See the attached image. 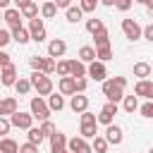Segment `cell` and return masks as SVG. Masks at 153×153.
I'll return each instance as SVG.
<instances>
[{
    "instance_id": "obj_1",
    "label": "cell",
    "mask_w": 153,
    "mask_h": 153,
    "mask_svg": "<svg viewBox=\"0 0 153 153\" xmlns=\"http://www.w3.org/2000/svg\"><path fill=\"white\" fill-rule=\"evenodd\" d=\"M124 86H127V79L124 76H115V79H105L103 81V96L112 103L122 100L124 98Z\"/></svg>"
},
{
    "instance_id": "obj_2",
    "label": "cell",
    "mask_w": 153,
    "mask_h": 153,
    "mask_svg": "<svg viewBox=\"0 0 153 153\" xmlns=\"http://www.w3.org/2000/svg\"><path fill=\"white\" fill-rule=\"evenodd\" d=\"M29 79H31V86L36 88L38 96H50V93H53V81H50V76H48L45 72H36V69H33Z\"/></svg>"
},
{
    "instance_id": "obj_3",
    "label": "cell",
    "mask_w": 153,
    "mask_h": 153,
    "mask_svg": "<svg viewBox=\"0 0 153 153\" xmlns=\"http://www.w3.org/2000/svg\"><path fill=\"white\" fill-rule=\"evenodd\" d=\"M29 108H31V115H33V120H38V122H43V120H48L50 117V105L43 100V96H33L31 98V103H29Z\"/></svg>"
},
{
    "instance_id": "obj_4",
    "label": "cell",
    "mask_w": 153,
    "mask_h": 153,
    "mask_svg": "<svg viewBox=\"0 0 153 153\" xmlns=\"http://www.w3.org/2000/svg\"><path fill=\"white\" fill-rule=\"evenodd\" d=\"M29 65H31V69H36V72H45V74H53L55 72V67H57V62H55V57H38V55H33L31 60H29Z\"/></svg>"
},
{
    "instance_id": "obj_5",
    "label": "cell",
    "mask_w": 153,
    "mask_h": 153,
    "mask_svg": "<svg viewBox=\"0 0 153 153\" xmlns=\"http://www.w3.org/2000/svg\"><path fill=\"white\" fill-rule=\"evenodd\" d=\"M10 122H12V127H17V129H31V127H33V115L17 110L14 115H10Z\"/></svg>"
},
{
    "instance_id": "obj_6",
    "label": "cell",
    "mask_w": 153,
    "mask_h": 153,
    "mask_svg": "<svg viewBox=\"0 0 153 153\" xmlns=\"http://www.w3.org/2000/svg\"><path fill=\"white\" fill-rule=\"evenodd\" d=\"M122 31H124V36H127L129 41H136V38L143 36V29L139 26L136 19H122Z\"/></svg>"
},
{
    "instance_id": "obj_7",
    "label": "cell",
    "mask_w": 153,
    "mask_h": 153,
    "mask_svg": "<svg viewBox=\"0 0 153 153\" xmlns=\"http://www.w3.org/2000/svg\"><path fill=\"white\" fill-rule=\"evenodd\" d=\"M29 33H31V41H36V43L45 41V26H43V19H38V17L29 19Z\"/></svg>"
},
{
    "instance_id": "obj_8",
    "label": "cell",
    "mask_w": 153,
    "mask_h": 153,
    "mask_svg": "<svg viewBox=\"0 0 153 153\" xmlns=\"http://www.w3.org/2000/svg\"><path fill=\"white\" fill-rule=\"evenodd\" d=\"M115 115H117V103H112V100H108L103 108H100V115H98V124H112V120H115Z\"/></svg>"
},
{
    "instance_id": "obj_9",
    "label": "cell",
    "mask_w": 153,
    "mask_h": 153,
    "mask_svg": "<svg viewBox=\"0 0 153 153\" xmlns=\"http://www.w3.org/2000/svg\"><path fill=\"white\" fill-rule=\"evenodd\" d=\"M67 148H69V153H93L91 143H88L84 136H74V139H69V141H67Z\"/></svg>"
},
{
    "instance_id": "obj_10",
    "label": "cell",
    "mask_w": 153,
    "mask_h": 153,
    "mask_svg": "<svg viewBox=\"0 0 153 153\" xmlns=\"http://www.w3.org/2000/svg\"><path fill=\"white\" fill-rule=\"evenodd\" d=\"M86 76H91L93 81H105V76H108L105 62H100V60H93V62L88 65V74H86Z\"/></svg>"
},
{
    "instance_id": "obj_11",
    "label": "cell",
    "mask_w": 153,
    "mask_h": 153,
    "mask_svg": "<svg viewBox=\"0 0 153 153\" xmlns=\"http://www.w3.org/2000/svg\"><path fill=\"white\" fill-rule=\"evenodd\" d=\"M17 79H19V76H17V67H14L12 62L0 69V84H2V86H14Z\"/></svg>"
},
{
    "instance_id": "obj_12",
    "label": "cell",
    "mask_w": 153,
    "mask_h": 153,
    "mask_svg": "<svg viewBox=\"0 0 153 153\" xmlns=\"http://www.w3.org/2000/svg\"><path fill=\"white\" fill-rule=\"evenodd\" d=\"M67 136L65 134H60V131H55L53 136H50V153H65L67 151Z\"/></svg>"
},
{
    "instance_id": "obj_13",
    "label": "cell",
    "mask_w": 153,
    "mask_h": 153,
    "mask_svg": "<svg viewBox=\"0 0 153 153\" xmlns=\"http://www.w3.org/2000/svg\"><path fill=\"white\" fill-rule=\"evenodd\" d=\"M57 88H60L62 96H74V93H76V79H74V76H60Z\"/></svg>"
},
{
    "instance_id": "obj_14",
    "label": "cell",
    "mask_w": 153,
    "mask_h": 153,
    "mask_svg": "<svg viewBox=\"0 0 153 153\" xmlns=\"http://www.w3.org/2000/svg\"><path fill=\"white\" fill-rule=\"evenodd\" d=\"M2 19L14 29V26H22V10H17V7H7L5 10V14H2Z\"/></svg>"
},
{
    "instance_id": "obj_15",
    "label": "cell",
    "mask_w": 153,
    "mask_h": 153,
    "mask_svg": "<svg viewBox=\"0 0 153 153\" xmlns=\"http://www.w3.org/2000/svg\"><path fill=\"white\" fill-rule=\"evenodd\" d=\"M65 53H67V43H65L62 38H55V41L48 43V55H50V57H62Z\"/></svg>"
},
{
    "instance_id": "obj_16",
    "label": "cell",
    "mask_w": 153,
    "mask_h": 153,
    "mask_svg": "<svg viewBox=\"0 0 153 153\" xmlns=\"http://www.w3.org/2000/svg\"><path fill=\"white\" fill-rule=\"evenodd\" d=\"M86 74H88L86 62H81V60H69V76L81 79V76H86Z\"/></svg>"
},
{
    "instance_id": "obj_17",
    "label": "cell",
    "mask_w": 153,
    "mask_h": 153,
    "mask_svg": "<svg viewBox=\"0 0 153 153\" xmlns=\"http://www.w3.org/2000/svg\"><path fill=\"white\" fill-rule=\"evenodd\" d=\"M17 112V98H0V117H10Z\"/></svg>"
},
{
    "instance_id": "obj_18",
    "label": "cell",
    "mask_w": 153,
    "mask_h": 153,
    "mask_svg": "<svg viewBox=\"0 0 153 153\" xmlns=\"http://www.w3.org/2000/svg\"><path fill=\"white\" fill-rule=\"evenodd\" d=\"M69 108H72L74 112H79V115H81V112L88 108V98H86V96H81V93H74V96H72V100H69Z\"/></svg>"
},
{
    "instance_id": "obj_19",
    "label": "cell",
    "mask_w": 153,
    "mask_h": 153,
    "mask_svg": "<svg viewBox=\"0 0 153 153\" xmlns=\"http://www.w3.org/2000/svg\"><path fill=\"white\" fill-rule=\"evenodd\" d=\"M105 139H108V143H122V129L117 127V124H108V129H105Z\"/></svg>"
},
{
    "instance_id": "obj_20",
    "label": "cell",
    "mask_w": 153,
    "mask_h": 153,
    "mask_svg": "<svg viewBox=\"0 0 153 153\" xmlns=\"http://www.w3.org/2000/svg\"><path fill=\"white\" fill-rule=\"evenodd\" d=\"M12 41H17L19 45H24V43L31 41V33H29L24 26H14V29H12Z\"/></svg>"
},
{
    "instance_id": "obj_21",
    "label": "cell",
    "mask_w": 153,
    "mask_h": 153,
    "mask_svg": "<svg viewBox=\"0 0 153 153\" xmlns=\"http://www.w3.org/2000/svg\"><path fill=\"white\" fill-rule=\"evenodd\" d=\"M79 60L91 65V62L96 60V48H93V45H81V48H79Z\"/></svg>"
},
{
    "instance_id": "obj_22",
    "label": "cell",
    "mask_w": 153,
    "mask_h": 153,
    "mask_svg": "<svg viewBox=\"0 0 153 153\" xmlns=\"http://www.w3.org/2000/svg\"><path fill=\"white\" fill-rule=\"evenodd\" d=\"M134 93L141 96V98H148V96H151V81H148V79H139L136 86H134Z\"/></svg>"
},
{
    "instance_id": "obj_23",
    "label": "cell",
    "mask_w": 153,
    "mask_h": 153,
    "mask_svg": "<svg viewBox=\"0 0 153 153\" xmlns=\"http://www.w3.org/2000/svg\"><path fill=\"white\" fill-rule=\"evenodd\" d=\"M0 153H19V143L14 139H0Z\"/></svg>"
},
{
    "instance_id": "obj_24",
    "label": "cell",
    "mask_w": 153,
    "mask_h": 153,
    "mask_svg": "<svg viewBox=\"0 0 153 153\" xmlns=\"http://www.w3.org/2000/svg\"><path fill=\"white\" fill-rule=\"evenodd\" d=\"M93 41H96V48H105V45H110V36H108V29L103 26L100 31H96V33H93Z\"/></svg>"
},
{
    "instance_id": "obj_25",
    "label": "cell",
    "mask_w": 153,
    "mask_h": 153,
    "mask_svg": "<svg viewBox=\"0 0 153 153\" xmlns=\"http://www.w3.org/2000/svg\"><path fill=\"white\" fill-rule=\"evenodd\" d=\"M57 14V5L53 2V0H45L43 2V7H41V17H45V19H53Z\"/></svg>"
},
{
    "instance_id": "obj_26",
    "label": "cell",
    "mask_w": 153,
    "mask_h": 153,
    "mask_svg": "<svg viewBox=\"0 0 153 153\" xmlns=\"http://www.w3.org/2000/svg\"><path fill=\"white\" fill-rule=\"evenodd\" d=\"M48 105H50V110H62L65 108V98H62V93H50L48 96Z\"/></svg>"
},
{
    "instance_id": "obj_27",
    "label": "cell",
    "mask_w": 153,
    "mask_h": 153,
    "mask_svg": "<svg viewBox=\"0 0 153 153\" xmlns=\"http://www.w3.org/2000/svg\"><path fill=\"white\" fill-rule=\"evenodd\" d=\"M122 108H124V112L139 110V98H136V93H134V96H124V98H122Z\"/></svg>"
},
{
    "instance_id": "obj_28",
    "label": "cell",
    "mask_w": 153,
    "mask_h": 153,
    "mask_svg": "<svg viewBox=\"0 0 153 153\" xmlns=\"http://www.w3.org/2000/svg\"><path fill=\"white\" fill-rule=\"evenodd\" d=\"M26 131H29V134H26V136H29V141H31V143H36V146H41V141L45 139V134H43V129H41V127H31V129H26Z\"/></svg>"
},
{
    "instance_id": "obj_29",
    "label": "cell",
    "mask_w": 153,
    "mask_h": 153,
    "mask_svg": "<svg viewBox=\"0 0 153 153\" xmlns=\"http://www.w3.org/2000/svg\"><path fill=\"white\" fill-rule=\"evenodd\" d=\"M108 146H110V143H108L105 136H93V139H91V148H93L96 153H105Z\"/></svg>"
},
{
    "instance_id": "obj_30",
    "label": "cell",
    "mask_w": 153,
    "mask_h": 153,
    "mask_svg": "<svg viewBox=\"0 0 153 153\" xmlns=\"http://www.w3.org/2000/svg\"><path fill=\"white\" fill-rule=\"evenodd\" d=\"M134 76H139V79L151 76V65H148V62H136V65H134Z\"/></svg>"
},
{
    "instance_id": "obj_31",
    "label": "cell",
    "mask_w": 153,
    "mask_h": 153,
    "mask_svg": "<svg viewBox=\"0 0 153 153\" xmlns=\"http://www.w3.org/2000/svg\"><path fill=\"white\" fill-rule=\"evenodd\" d=\"M14 88H17V93H19V96H26V93L31 91V79L19 76V79H17V84H14Z\"/></svg>"
},
{
    "instance_id": "obj_32",
    "label": "cell",
    "mask_w": 153,
    "mask_h": 153,
    "mask_svg": "<svg viewBox=\"0 0 153 153\" xmlns=\"http://www.w3.org/2000/svg\"><path fill=\"white\" fill-rule=\"evenodd\" d=\"M22 17H26V19H33V17H38V5L31 0L29 5H24L22 7Z\"/></svg>"
},
{
    "instance_id": "obj_33",
    "label": "cell",
    "mask_w": 153,
    "mask_h": 153,
    "mask_svg": "<svg viewBox=\"0 0 153 153\" xmlns=\"http://www.w3.org/2000/svg\"><path fill=\"white\" fill-rule=\"evenodd\" d=\"M81 17H84V10H81V7H74V5H72V7H67V22L76 24Z\"/></svg>"
},
{
    "instance_id": "obj_34",
    "label": "cell",
    "mask_w": 153,
    "mask_h": 153,
    "mask_svg": "<svg viewBox=\"0 0 153 153\" xmlns=\"http://www.w3.org/2000/svg\"><path fill=\"white\" fill-rule=\"evenodd\" d=\"M96 60H100V62L112 60V48H110V45H105V48H96Z\"/></svg>"
},
{
    "instance_id": "obj_35",
    "label": "cell",
    "mask_w": 153,
    "mask_h": 153,
    "mask_svg": "<svg viewBox=\"0 0 153 153\" xmlns=\"http://www.w3.org/2000/svg\"><path fill=\"white\" fill-rule=\"evenodd\" d=\"M81 136H84V139L98 136V122H96V124H81Z\"/></svg>"
},
{
    "instance_id": "obj_36",
    "label": "cell",
    "mask_w": 153,
    "mask_h": 153,
    "mask_svg": "<svg viewBox=\"0 0 153 153\" xmlns=\"http://www.w3.org/2000/svg\"><path fill=\"white\" fill-rule=\"evenodd\" d=\"M103 26H105V24H103L100 19H88V22H86V31H88V33H96V31H100Z\"/></svg>"
},
{
    "instance_id": "obj_37",
    "label": "cell",
    "mask_w": 153,
    "mask_h": 153,
    "mask_svg": "<svg viewBox=\"0 0 153 153\" xmlns=\"http://www.w3.org/2000/svg\"><path fill=\"white\" fill-rule=\"evenodd\" d=\"M55 72H57L60 76H69V60H60L57 67H55Z\"/></svg>"
},
{
    "instance_id": "obj_38",
    "label": "cell",
    "mask_w": 153,
    "mask_h": 153,
    "mask_svg": "<svg viewBox=\"0 0 153 153\" xmlns=\"http://www.w3.org/2000/svg\"><path fill=\"white\" fill-rule=\"evenodd\" d=\"M139 112H141L143 117H148V120H153V100H148V103H143V105L139 108Z\"/></svg>"
},
{
    "instance_id": "obj_39",
    "label": "cell",
    "mask_w": 153,
    "mask_h": 153,
    "mask_svg": "<svg viewBox=\"0 0 153 153\" xmlns=\"http://www.w3.org/2000/svg\"><path fill=\"white\" fill-rule=\"evenodd\" d=\"M96 122H98V117L93 112H88V110L81 112V124H96Z\"/></svg>"
},
{
    "instance_id": "obj_40",
    "label": "cell",
    "mask_w": 153,
    "mask_h": 153,
    "mask_svg": "<svg viewBox=\"0 0 153 153\" xmlns=\"http://www.w3.org/2000/svg\"><path fill=\"white\" fill-rule=\"evenodd\" d=\"M41 129H43V134H45V136H53V134L57 131V129H55V124H53L50 120H43V124H41Z\"/></svg>"
},
{
    "instance_id": "obj_41",
    "label": "cell",
    "mask_w": 153,
    "mask_h": 153,
    "mask_svg": "<svg viewBox=\"0 0 153 153\" xmlns=\"http://www.w3.org/2000/svg\"><path fill=\"white\" fill-rule=\"evenodd\" d=\"M98 2H100V0H81V5H79V7H81L84 12H93Z\"/></svg>"
},
{
    "instance_id": "obj_42",
    "label": "cell",
    "mask_w": 153,
    "mask_h": 153,
    "mask_svg": "<svg viewBox=\"0 0 153 153\" xmlns=\"http://www.w3.org/2000/svg\"><path fill=\"white\" fill-rule=\"evenodd\" d=\"M19 153H38V146L31 143V141H26L24 146H19Z\"/></svg>"
},
{
    "instance_id": "obj_43",
    "label": "cell",
    "mask_w": 153,
    "mask_h": 153,
    "mask_svg": "<svg viewBox=\"0 0 153 153\" xmlns=\"http://www.w3.org/2000/svg\"><path fill=\"white\" fill-rule=\"evenodd\" d=\"M131 5H134V0H115V7H117L120 12H127Z\"/></svg>"
},
{
    "instance_id": "obj_44",
    "label": "cell",
    "mask_w": 153,
    "mask_h": 153,
    "mask_svg": "<svg viewBox=\"0 0 153 153\" xmlns=\"http://www.w3.org/2000/svg\"><path fill=\"white\" fill-rule=\"evenodd\" d=\"M10 41H12V31H5V29H0V48H5Z\"/></svg>"
},
{
    "instance_id": "obj_45",
    "label": "cell",
    "mask_w": 153,
    "mask_h": 153,
    "mask_svg": "<svg viewBox=\"0 0 153 153\" xmlns=\"http://www.w3.org/2000/svg\"><path fill=\"white\" fill-rule=\"evenodd\" d=\"M10 129H12V122L7 117H0V134H7Z\"/></svg>"
},
{
    "instance_id": "obj_46",
    "label": "cell",
    "mask_w": 153,
    "mask_h": 153,
    "mask_svg": "<svg viewBox=\"0 0 153 153\" xmlns=\"http://www.w3.org/2000/svg\"><path fill=\"white\" fill-rule=\"evenodd\" d=\"M10 62H12V60H10V55H7V53L0 48V69H2L5 65H10Z\"/></svg>"
},
{
    "instance_id": "obj_47",
    "label": "cell",
    "mask_w": 153,
    "mask_h": 153,
    "mask_svg": "<svg viewBox=\"0 0 153 153\" xmlns=\"http://www.w3.org/2000/svg\"><path fill=\"white\" fill-rule=\"evenodd\" d=\"M84 91H86V76L76 79V93H84Z\"/></svg>"
},
{
    "instance_id": "obj_48",
    "label": "cell",
    "mask_w": 153,
    "mask_h": 153,
    "mask_svg": "<svg viewBox=\"0 0 153 153\" xmlns=\"http://www.w3.org/2000/svg\"><path fill=\"white\" fill-rule=\"evenodd\" d=\"M143 38H146V41H151V43H153V24H148V26H146V29H143Z\"/></svg>"
},
{
    "instance_id": "obj_49",
    "label": "cell",
    "mask_w": 153,
    "mask_h": 153,
    "mask_svg": "<svg viewBox=\"0 0 153 153\" xmlns=\"http://www.w3.org/2000/svg\"><path fill=\"white\" fill-rule=\"evenodd\" d=\"M55 5H57V10L62 7V10H67V7H72V0H53Z\"/></svg>"
},
{
    "instance_id": "obj_50",
    "label": "cell",
    "mask_w": 153,
    "mask_h": 153,
    "mask_svg": "<svg viewBox=\"0 0 153 153\" xmlns=\"http://www.w3.org/2000/svg\"><path fill=\"white\" fill-rule=\"evenodd\" d=\"M12 2H14V5H17V10H22V7H24V5H29V2H31V0H12Z\"/></svg>"
},
{
    "instance_id": "obj_51",
    "label": "cell",
    "mask_w": 153,
    "mask_h": 153,
    "mask_svg": "<svg viewBox=\"0 0 153 153\" xmlns=\"http://www.w3.org/2000/svg\"><path fill=\"white\" fill-rule=\"evenodd\" d=\"M10 2H12V0H0V10H7V7H10Z\"/></svg>"
},
{
    "instance_id": "obj_52",
    "label": "cell",
    "mask_w": 153,
    "mask_h": 153,
    "mask_svg": "<svg viewBox=\"0 0 153 153\" xmlns=\"http://www.w3.org/2000/svg\"><path fill=\"white\" fill-rule=\"evenodd\" d=\"M100 2H103V5H108V7H112V5H115V0H100Z\"/></svg>"
},
{
    "instance_id": "obj_53",
    "label": "cell",
    "mask_w": 153,
    "mask_h": 153,
    "mask_svg": "<svg viewBox=\"0 0 153 153\" xmlns=\"http://www.w3.org/2000/svg\"><path fill=\"white\" fill-rule=\"evenodd\" d=\"M148 100H153V81H151V96H148Z\"/></svg>"
},
{
    "instance_id": "obj_54",
    "label": "cell",
    "mask_w": 153,
    "mask_h": 153,
    "mask_svg": "<svg viewBox=\"0 0 153 153\" xmlns=\"http://www.w3.org/2000/svg\"><path fill=\"white\" fill-rule=\"evenodd\" d=\"M146 5H148V7H153V0H146Z\"/></svg>"
},
{
    "instance_id": "obj_55",
    "label": "cell",
    "mask_w": 153,
    "mask_h": 153,
    "mask_svg": "<svg viewBox=\"0 0 153 153\" xmlns=\"http://www.w3.org/2000/svg\"><path fill=\"white\" fill-rule=\"evenodd\" d=\"M134 2H141V5H146V0H134Z\"/></svg>"
},
{
    "instance_id": "obj_56",
    "label": "cell",
    "mask_w": 153,
    "mask_h": 153,
    "mask_svg": "<svg viewBox=\"0 0 153 153\" xmlns=\"http://www.w3.org/2000/svg\"><path fill=\"white\" fill-rule=\"evenodd\" d=\"M151 17H153V7H151Z\"/></svg>"
},
{
    "instance_id": "obj_57",
    "label": "cell",
    "mask_w": 153,
    "mask_h": 153,
    "mask_svg": "<svg viewBox=\"0 0 153 153\" xmlns=\"http://www.w3.org/2000/svg\"><path fill=\"white\" fill-rule=\"evenodd\" d=\"M148 153H153V148H151V151H148Z\"/></svg>"
},
{
    "instance_id": "obj_58",
    "label": "cell",
    "mask_w": 153,
    "mask_h": 153,
    "mask_svg": "<svg viewBox=\"0 0 153 153\" xmlns=\"http://www.w3.org/2000/svg\"><path fill=\"white\" fill-rule=\"evenodd\" d=\"M0 22H2V14H0Z\"/></svg>"
},
{
    "instance_id": "obj_59",
    "label": "cell",
    "mask_w": 153,
    "mask_h": 153,
    "mask_svg": "<svg viewBox=\"0 0 153 153\" xmlns=\"http://www.w3.org/2000/svg\"><path fill=\"white\" fill-rule=\"evenodd\" d=\"M65 153H69V148H67V151H65Z\"/></svg>"
}]
</instances>
